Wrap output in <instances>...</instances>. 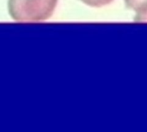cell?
I'll list each match as a JSON object with an SVG mask.
<instances>
[{
    "mask_svg": "<svg viewBox=\"0 0 147 132\" xmlns=\"http://www.w3.org/2000/svg\"><path fill=\"white\" fill-rule=\"evenodd\" d=\"M58 0H8V11L16 21H43L49 19Z\"/></svg>",
    "mask_w": 147,
    "mask_h": 132,
    "instance_id": "obj_1",
    "label": "cell"
},
{
    "mask_svg": "<svg viewBox=\"0 0 147 132\" xmlns=\"http://www.w3.org/2000/svg\"><path fill=\"white\" fill-rule=\"evenodd\" d=\"M126 5L134 10L138 16L147 15V0H125Z\"/></svg>",
    "mask_w": 147,
    "mask_h": 132,
    "instance_id": "obj_2",
    "label": "cell"
},
{
    "mask_svg": "<svg viewBox=\"0 0 147 132\" xmlns=\"http://www.w3.org/2000/svg\"><path fill=\"white\" fill-rule=\"evenodd\" d=\"M80 1L90 7L99 8L109 4L113 0H80Z\"/></svg>",
    "mask_w": 147,
    "mask_h": 132,
    "instance_id": "obj_3",
    "label": "cell"
}]
</instances>
